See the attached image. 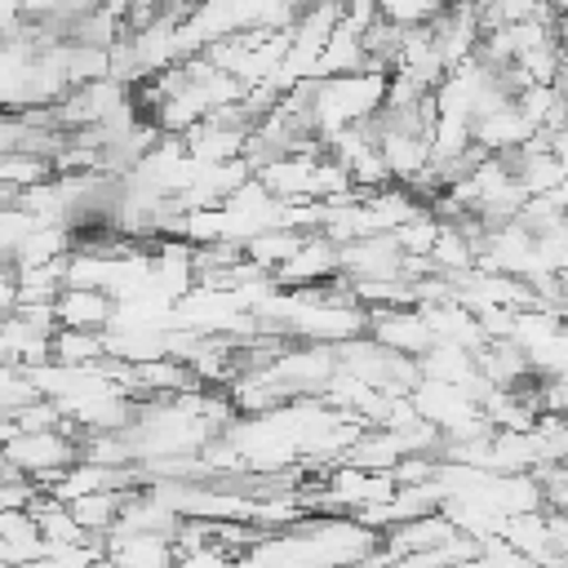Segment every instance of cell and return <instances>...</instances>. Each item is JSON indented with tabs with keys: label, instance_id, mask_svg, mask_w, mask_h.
Segmentation results:
<instances>
[{
	"label": "cell",
	"instance_id": "6da1fadb",
	"mask_svg": "<svg viewBox=\"0 0 568 568\" xmlns=\"http://www.w3.org/2000/svg\"><path fill=\"white\" fill-rule=\"evenodd\" d=\"M386 102V71H346V75H324V80H306V111H311V129L320 138V146L328 138H337L342 129L368 124Z\"/></svg>",
	"mask_w": 568,
	"mask_h": 568
},
{
	"label": "cell",
	"instance_id": "7a4b0ae2",
	"mask_svg": "<svg viewBox=\"0 0 568 568\" xmlns=\"http://www.w3.org/2000/svg\"><path fill=\"white\" fill-rule=\"evenodd\" d=\"M0 457H4L9 470H18L22 479H31L44 493L80 457V435L67 430V426H53V430H13L0 444Z\"/></svg>",
	"mask_w": 568,
	"mask_h": 568
},
{
	"label": "cell",
	"instance_id": "3957f363",
	"mask_svg": "<svg viewBox=\"0 0 568 568\" xmlns=\"http://www.w3.org/2000/svg\"><path fill=\"white\" fill-rule=\"evenodd\" d=\"M368 337L395 355H426L435 346L430 337V324L422 315V306H382V311H368Z\"/></svg>",
	"mask_w": 568,
	"mask_h": 568
},
{
	"label": "cell",
	"instance_id": "277c9868",
	"mask_svg": "<svg viewBox=\"0 0 568 568\" xmlns=\"http://www.w3.org/2000/svg\"><path fill=\"white\" fill-rule=\"evenodd\" d=\"M53 324L58 328H84V333H106L115 324V297L102 288H75L62 284L53 297Z\"/></svg>",
	"mask_w": 568,
	"mask_h": 568
},
{
	"label": "cell",
	"instance_id": "5b68a950",
	"mask_svg": "<svg viewBox=\"0 0 568 568\" xmlns=\"http://www.w3.org/2000/svg\"><path fill=\"white\" fill-rule=\"evenodd\" d=\"M102 555L115 568H173L178 546L164 532H120V528H111L102 537Z\"/></svg>",
	"mask_w": 568,
	"mask_h": 568
},
{
	"label": "cell",
	"instance_id": "8992f818",
	"mask_svg": "<svg viewBox=\"0 0 568 568\" xmlns=\"http://www.w3.org/2000/svg\"><path fill=\"white\" fill-rule=\"evenodd\" d=\"M44 555V537L31 510H0V564L27 568L31 559Z\"/></svg>",
	"mask_w": 568,
	"mask_h": 568
},
{
	"label": "cell",
	"instance_id": "52a82bcc",
	"mask_svg": "<svg viewBox=\"0 0 568 568\" xmlns=\"http://www.w3.org/2000/svg\"><path fill=\"white\" fill-rule=\"evenodd\" d=\"M453 0H377V13L390 22V27H430Z\"/></svg>",
	"mask_w": 568,
	"mask_h": 568
},
{
	"label": "cell",
	"instance_id": "ba28073f",
	"mask_svg": "<svg viewBox=\"0 0 568 568\" xmlns=\"http://www.w3.org/2000/svg\"><path fill=\"white\" fill-rule=\"evenodd\" d=\"M555 93H559V106H564V120H568V53L559 62V75H555Z\"/></svg>",
	"mask_w": 568,
	"mask_h": 568
},
{
	"label": "cell",
	"instance_id": "9c48e42d",
	"mask_svg": "<svg viewBox=\"0 0 568 568\" xmlns=\"http://www.w3.org/2000/svg\"><path fill=\"white\" fill-rule=\"evenodd\" d=\"M550 4V13H568V0H546Z\"/></svg>",
	"mask_w": 568,
	"mask_h": 568
},
{
	"label": "cell",
	"instance_id": "30bf717a",
	"mask_svg": "<svg viewBox=\"0 0 568 568\" xmlns=\"http://www.w3.org/2000/svg\"><path fill=\"white\" fill-rule=\"evenodd\" d=\"M0 568H9V564H0Z\"/></svg>",
	"mask_w": 568,
	"mask_h": 568
}]
</instances>
